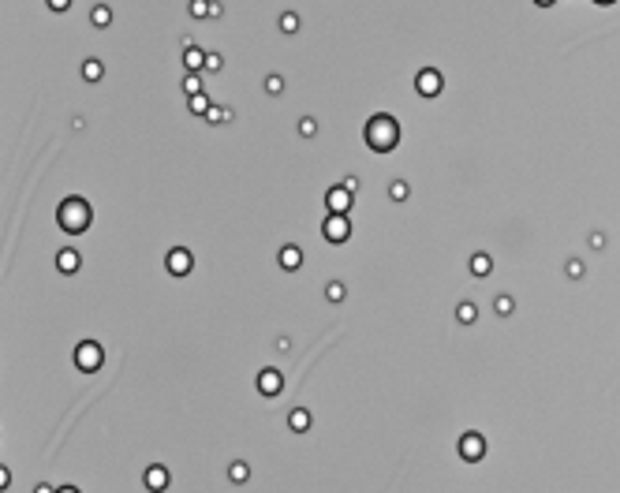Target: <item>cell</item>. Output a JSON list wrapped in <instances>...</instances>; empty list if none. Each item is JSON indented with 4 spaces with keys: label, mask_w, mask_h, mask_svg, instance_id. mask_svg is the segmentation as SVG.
<instances>
[{
    "label": "cell",
    "mask_w": 620,
    "mask_h": 493,
    "mask_svg": "<svg viewBox=\"0 0 620 493\" xmlns=\"http://www.w3.org/2000/svg\"><path fill=\"white\" fill-rule=\"evenodd\" d=\"M363 138H366V146L370 150H377V153H389V150H396V142H400V124L389 113H377V116H370V124L363 131Z\"/></svg>",
    "instance_id": "1"
},
{
    "label": "cell",
    "mask_w": 620,
    "mask_h": 493,
    "mask_svg": "<svg viewBox=\"0 0 620 493\" xmlns=\"http://www.w3.org/2000/svg\"><path fill=\"white\" fill-rule=\"evenodd\" d=\"M57 221L64 232H71V236H79L90 228V206H86L82 199H64L60 202V210H57Z\"/></svg>",
    "instance_id": "2"
},
{
    "label": "cell",
    "mask_w": 620,
    "mask_h": 493,
    "mask_svg": "<svg viewBox=\"0 0 620 493\" xmlns=\"http://www.w3.org/2000/svg\"><path fill=\"white\" fill-rule=\"evenodd\" d=\"M105 363V352H101V344H94V341H82L79 348H75V366L82 370V374H94L97 366Z\"/></svg>",
    "instance_id": "3"
},
{
    "label": "cell",
    "mask_w": 620,
    "mask_h": 493,
    "mask_svg": "<svg viewBox=\"0 0 620 493\" xmlns=\"http://www.w3.org/2000/svg\"><path fill=\"white\" fill-rule=\"evenodd\" d=\"M460 456L467 459V464H478V459L486 456V437L475 434V430L463 434V437H460Z\"/></svg>",
    "instance_id": "4"
},
{
    "label": "cell",
    "mask_w": 620,
    "mask_h": 493,
    "mask_svg": "<svg viewBox=\"0 0 620 493\" xmlns=\"http://www.w3.org/2000/svg\"><path fill=\"white\" fill-rule=\"evenodd\" d=\"M441 86H445V79H441V71H438V68H422V71H419V79H415V90H419L422 97H438V94H441Z\"/></svg>",
    "instance_id": "5"
},
{
    "label": "cell",
    "mask_w": 620,
    "mask_h": 493,
    "mask_svg": "<svg viewBox=\"0 0 620 493\" xmlns=\"http://www.w3.org/2000/svg\"><path fill=\"white\" fill-rule=\"evenodd\" d=\"M325 239H329V243H344L347 236H352V221H347V217H340V213H329V221H325Z\"/></svg>",
    "instance_id": "6"
},
{
    "label": "cell",
    "mask_w": 620,
    "mask_h": 493,
    "mask_svg": "<svg viewBox=\"0 0 620 493\" xmlns=\"http://www.w3.org/2000/svg\"><path fill=\"white\" fill-rule=\"evenodd\" d=\"M325 206H329V213H340V217H347V210H352V191L344 187H329V194H325Z\"/></svg>",
    "instance_id": "7"
},
{
    "label": "cell",
    "mask_w": 620,
    "mask_h": 493,
    "mask_svg": "<svg viewBox=\"0 0 620 493\" xmlns=\"http://www.w3.org/2000/svg\"><path fill=\"white\" fill-rule=\"evenodd\" d=\"M191 266H194L191 250H183V247L168 250V273H172V277H187V273H191Z\"/></svg>",
    "instance_id": "8"
},
{
    "label": "cell",
    "mask_w": 620,
    "mask_h": 493,
    "mask_svg": "<svg viewBox=\"0 0 620 493\" xmlns=\"http://www.w3.org/2000/svg\"><path fill=\"white\" fill-rule=\"evenodd\" d=\"M258 389H262V396H277V392L284 389L280 370H262V374H258Z\"/></svg>",
    "instance_id": "9"
},
{
    "label": "cell",
    "mask_w": 620,
    "mask_h": 493,
    "mask_svg": "<svg viewBox=\"0 0 620 493\" xmlns=\"http://www.w3.org/2000/svg\"><path fill=\"white\" fill-rule=\"evenodd\" d=\"M146 490H154V493H165V490H168V467H161V464L146 467Z\"/></svg>",
    "instance_id": "10"
},
{
    "label": "cell",
    "mask_w": 620,
    "mask_h": 493,
    "mask_svg": "<svg viewBox=\"0 0 620 493\" xmlns=\"http://www.w3.org/2000/svg\"><path fill=\"white\" fill-rule=\"evenodd\" d=\"M79 262L82 258H79V250H75V247H68V250H60V255H57L60 273H75V269H79Z\"/></svg>",
    "instance_id": "11"
},
{
    "label": "cell",
    "mask_w": 620,
    "mask_h": 493,
    "mask_svg": "<svg viewBox=\"0 0 620 493\" xmlns=\"http://www.w3.org/2000/svg\"><path fill=\"white\" fill-rule=\"evenodd\" d=\"M280 266H284V269H299L303 266V250L296 243H288L284 250H280Z\"/></svg>",
    "instance_id": "12"
},
{
    "label": "cell",
    "mask_w": 620,
    "mask_h": 493,
    "mask_svg": "<svg viewBox=\"0 0 620 493\" xmlns=\"http://www.w3.org/2000/svg\"><path fill=\"white\" fill-rule=\"evenodd\" d=\"M288 426H291V430H296V434H307V430H310V411L296 408V411L288 415Z\"/></svg>",
    "instance_id": "13"
},
{
    "label": "cell",
    "mask_w": 620,
    "mask_h": 493,
    "mask_svg": "<svg viewBox=\"0 0 620 493\" xmlns=\"http://www.w3.org/2000/svg\"><path fill=\"white\" fill-rule=\"evenodd\" d=\"M183 64H187L191 71H206V57H202V49L187 45V49H183Z\"/></svg>",
    "instance_id": "14"
},
{
    "label": "cell",
    "mask_w": 620,
    "mask_h": 493,
    "mask_svg": "<svg viewBox=\"0 0 620 493\" xmlns=\"http://www.w3.org/2000/svg\"><path fill=\"white\" fill-rule=\"evenodd\" d=\"M101 75H105V64H101V60H86V64H82V79H86V83H97Z\"/></svg>",
    "instance_id": "15"
},
{
    "label": "cell",
    "mask_w": 620,
    "mask_h": 493,
    "mask_svg": "<svg viewBox=\"0 0 620 493\" xmlns=\"http://www.w3.org/2000/svg\"><path fill=\"white\" fill-rule=\"evenodd\" d=\"M489 269H493V262H489V255H475V258H471V273H475V277H486Z\"/></svg>",
    "instance_id": "16"
},
{
    "label": "cell",
    "mask_w": 620,
    "mask_h": 493,
    "mask_svg": "<svg viewBox=\"0 0 620 493\" xmlns=\"http://www.w3.org/2000/svg\"><path fill=\"white\" fill-rule=\"evenodd\" d=\"M90 23H94V27H108V23H113V12H108L105 4H97L94 12H90Z\"/></svg>",
    "instance_id": "17"
},
{
    "label": "cell",
    "mask_w": 620,
    "mask_h": 493,
    "mask_svg": "<svg viewBox=\"0 0 620 493\" xmlns=\"http://www.w3.org/2000/svg\"><path fill=\"white\" fill-rule=\"evenodd\" d=\"M191 15H194V19L213 15V4H210V0H191Z\"/></svg>",
    "instance_id": "18"
},
{
    "label": "cell",
    "mask_w": 620,
    "mask_h": 493,
    "mask_svg": "<svg viewBox=\"0 0 620 493\" xmlns=\"http://www.w3.org/2000/svg\"><path fill=\"white\" fill-rule=\"evenodd\" d=\"M475 314H478V310H475V303H460V306H456V317H460L463 325H471V322H475Z\"/></svg>",
    "instance_id": "19"
},
{
    "label": "cell",
    "mask_w": 620,
    "mask_h": 493,
    "mask_svg": "<svg viewBox=\"0 0 620 493\" xmlns=\"http://www.w3.org/2000/svg\"><path fill=\"white\" fill-rule=\"evenodd\" d=\"M389 199H393V202H404V199H408V183L396 180L393 187H389Z\"/></svg>",
    "instance_id": "20"
},
{
    "label": "cell",
    "mask_w": 620,
    "mask_h": 493,
    "mask_svg": "<svg viewBox=\"0 0 620 493\" xmlns=\"http://www.w3.org/2000/svg\"><path fill=\"white\" fill-rule=\"evenodd\" d=\"M296 27H299V15H291V12L280 15V30H284V34H296Z\"/></svg>",
    "instance_id": "21"
},
{
    "label": "cell",
    "mask_w": 620,
    "mask_h": 493,
    "mask_svg": "<svg viewBox=\"0 0 620 493\" xmlns=\"http://www.w3.org/2000/svg\"><path fill=\"white\" fill-rule=\"evenodd\" d=\"M183 90H187L191 97H194V94H202V79H199V75H194V71H191V75H187V79H183Z\"/></svg>",
    "instance_id": "22"
},
{
    "label": "cell",
    "mask_w": 620,
    "mask_h": 493,
    "mask_svg": "<svg viewBox=\"0 0 620 493\" xmlns=\"http://www.w3.org/2000/svg\"><path fill=\"white\" fill-rule=\"evenodd\" d=\"M228 475H232V482H247V478H251V467H247V464H232Z\"/></svg>",
    "instance_id": "23"
},
{
    "label": "cell",
    "mask_w": 620,
    "mask_h": 493,
    "mask_svg": "<svg viewBox=\"0 0 620 493\" xmlns=\"http://www.w3.org/2000/svg\"><path fill=\"white\" fill-rule=\"evenodd\" d=\"M191 108H194V113H210L213 105H210V97H206V94H194L191 97Z\"/></svg>",
    "instance_id": "24"
},
{
    "label": "cell",
    "mask_w": 620,
    "mask_h": 493,
    "mask_svg": "<svg viewBox=\"0 0 620 493\" xmlns=\"http://www.w3.org/2000/svg\"><path fill=\"white\" fill-rule=\"evenodd\" d=\"M266 90H269V94H280V90H284V79H280V75H269V79H266Z\"/></svg>",
    "instance_id": "25"
},
{
    "label": "cell",
    "mask_w": 620,
    "mask_h": 493,
    "mask_svg": "<svg viewBox=\"0 0 620 493\" xmlns=\"http://www.w3.org/2000/svg\"><path fill=\"white\" fill-rule=\"evenodd\" d=\"M512 306H516V303L508 299V295H497V314H505V317H508V314H512Z\"/></svg>",
    "instance_id": "26"
},
{
    "label": "cell",
    "mask_w": 620,
    "mask_h": 493,
    "mask_svg": "<svg viewBox=\"0 0 620 493\" xmlns=\"http://www.w3.org/2000/svg\"><path fill=\"white\" fill-rule=\"evenodd\" d=\"M325 295H329L333 303H340V299H344V284H329V288H325Z\"/></svg>",
    "instance_id": "27"
},
{
    "label": "cell",
    "mask_w": 620,
    "mask_h": 493,
    "mask_svg": "<svg viewBox=\"0 0 620 493\" xmlns=\"http://www.w3.org/2000/svg\"><path fill=\"white\" fill-rule=\"evenodd\" d=\"M314 131H318V124H314V120H310V116H307V120H299V135H307V138H310V135H314Z\"/></svg>",
    "instance_id": "28"
},
{
    "label": "cell",
    "mask_w": 620,
    "mask_h": 493,
    "mask_svg": "<svg viewBox=\"0 0 620 493\" xmlns=\"http://www.w3.org/2000/svg\"><path fill=\"white\" fill-rule=\"evenodd\" d=\"M221 64H224L221 57H206V71H221Z\"/></svg>",
    "instance_id": "29"
},
{
    "label": "cell",
    "mask_w": 620,
    "mask_h": 493,
    "mask_svg": "<svg viewBox=\"0 0 620 493\" xmlns=\"http://www.w3.org/2000/svg\"><path fill=\"white\" fill-rule=\"evenodd\" d=\"M568 277H583V262H575V258L568 262Z\"/></svg>",
    "instance_id": "30"
},
{
    "label": "cell",
    "mask_w": 620,
    "mask_h": 493,
    "mask_svg": "<svg viewBox=\"0 0 620 493\" xmlns=\"http://www.w3.org/2000/svg\"><path fill=\"white\" fill-rule=\"evenodd\" d=\"M206 116H210V120H228L232 113H228V108H210V113H206Z\"/></svg>",
    "instance_id": "31"
},
{
    "label": "cell",
    "mask_w": 620,
    "mask_h": 493,
    "mask_svg": "<svg viewBox=\"0 0 620 493\" xmlns=\"http://www.w3.org/2000/svg\"><path fill=\"white\" fill-rule=\"evenodd\" d=\"M52 12H64V8H71V0H49Z\"/></svg>",
    "instance_id": "32"
},
{
    "label": "cell",
    "mask_w": 620,
    "mask_h": 493,
    "mask_svg": "<svg viewBox=\"0 0 620 493\" xmlns=\"http://www.w3.org/2000/svg\"><path fill=\"white\" fill-rule=\"evenodd\" d=\"M57 493H79V490H75V486H60Z\"/></svg>",
    "instance_id": "33"
},
{
    "label": "cell",
    "mask_w": 620,
    "mask_h": 493,
    "mask_svg": "<svg viewBox=\"0 0 620 493\" xmlns=\"http://www.w3.org/2000/svg\"><path fill=\"white\" fill-rule=\"evenodd\" d=\"M34 493H57V490H49V486H38Z\"/></svg>",
    "instance_id": "34"
},
{
    "label": "cell",
    "mask_w": 620,
    "mask_h": 493,
    "mask_svg": "<svg viewBox=\"0 0 620 493\" xmlns=\"http://www.w3.org/2000/svg\"><path fill=\"white\" fill-rule=\"evenodd\" d=\"M535 4H542V8H549V4H553V0H535Z\"/></svg>",
    "instance_id": "35"
},
{
    "label": "cell",
    "mask_w": 620,
    "mask_h": 493,
    "mask_svg": "<svg viewBox=\"0 0 620 493\" xmlns=\"http://www.w3.org/2000/svg\"><path fill=\"white\" fill-rule=\"evenodd\" d=\"M594 4H613V0H594Z\"/></svg>",
    "instance_id": "36"
}]
</instances>
